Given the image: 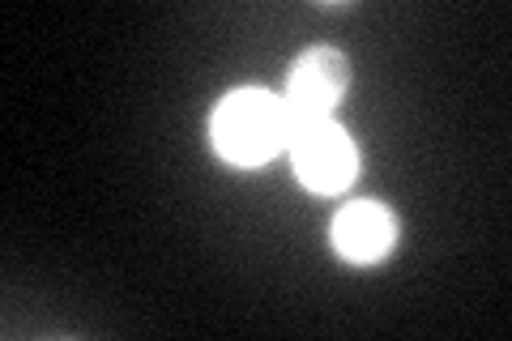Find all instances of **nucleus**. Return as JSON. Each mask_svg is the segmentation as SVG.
<instances>
[{
	"label": "nucleus",
	"mask_w": 512,
	"mask_h": 341,
	"mask_svg": "<svg viewBox=\"0 0 512 341\" xmlns=\"http://www.w3.org/2000/svg\"><path fill=\"white\" fill-rule=\"evenodd\" d=\"M286 150H291L299 184L320 192V197L342 192L359 175L355 141H350L346 128H338L333 120H320V124H308V128H299V133H291Z\"/></svg>",
	"instance_id": "3"
},
{
	"label": "nucleus",
	"mask_w": 512,
	"mask_h": 341,
	"mask_svg": "<svg viewBox=\"0 0 512 341\" xmlns=\"http://www.w3.org/2000/svg\"><path fill=\"white\" fill-rule=\"evenodd\" d=\"M210 133L214 150L231 167H265L286 150L291 124H286L282 99H274L269 90H235L214 107Z\"/></svg>",
	"instance_id": "1"
},
{
	"label": "nucleus",
	"mask_w": 512,
	"mask_h": 341,
	"mask_svg": "<svg viewBox=\"0 0 512 341\" xmlns=\"http://www.w3.org/2000/svg\"><path fill=\"white\" fill-rule=\"evenodd\" d=\"M329 239L342 261L376 265L397 248V218H393V209H384L380 201H350L338 209V218H333Z\"/></svg>",
	"instance_id": "4"
},
{
	"label": "nucleus",
	"mask_w": 512,
	"mask_h": 341,
	"mask_svg": "<svg viewBox=\"0 0 512 341\" xmlns=\"http://www.w3.org/2000/svg\"><path fill=\"white\" fill-rule=\"evenodd\" d=\"M346 56L333 52V47H308L295 64H291V81H286V94H282V107H286V124L291 133L320 120H333L342 94H346Z\"/></svg>",
	"instance_id": "2"
}]
</instances>
